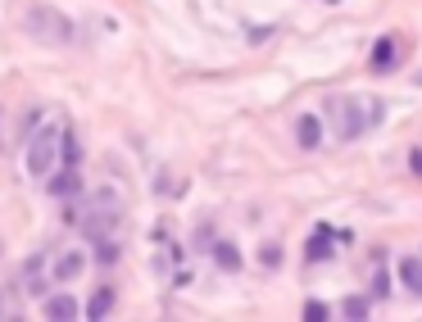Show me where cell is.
I'll return each instance as SVG.
<instances>
[{"instance_id":"6da1fadb","label":"cell","mask_w":422,"mask_h":322,"mask_svg":"<svg viewBox=\"0 0 422 322\" xmlns=\"http://www.w3.org/2000/svg\"><path fill=\"white\" fill-rule=\"evenodd\" d=\"M64 132H68V128L54 119V114H46V119L32 128L28 150H23V163H28V172H32V177H50V168L59 163V150H64Z\"/></svg>"},{"instance_id":"7a4b0ae2","label":"cell","mask_w":422,"mask_h":322,"mask_svg":"<svg viewBox=\"0 0 422 322\" xmlns=\"http://www.w3.org/2000/svg\"><path fill=\"white\" fill-rule=\"evenodd\" d=\"M327 114H336V128H341V137L345 141H359L368 128H377L381 114H386V105L381 100H354V96H332L327 100Z\"/></svg>"},{"instance_id":"3957f363","label":"cell","mask_w":422,"mask_h":322,"mask_svg":"<svg viewBox=\"0 0 422 322\" xmlns=\"http://www.w3.org/2000/svg\"><path fill=\"white\" fill-rule=\"evenodd\" d=\"M119 214H123V204L114 191H96L91 200H77V209H73V218L82 223V232L91 241H105L114 232V223H119Z\"/></svg>"},{"instance_id":"277c9868","label":"cell","mask_w":422,"mask_h":322,"mask_svg":"<svg viewBox=\"0 0 422 322\" xmlns=\"http://www.w3.org/2000/svg\"><path fill=\"white\" fill-rule=\"evenodd\" d=\"M23 28H28L37 41H46V46L73 41V19H68L64 10H54V5H28V19H23Z\"/></svg>"},{"instance_id":"5b68a950","label":"cell","mask_w":422,"mask_h":322,"mask_svg":"<svg viewBox=\"0 0 422 322\" xmlns=\"http://www.w3.org/2000/svg\"><path fill=\"white\" fill-rule=\"evenodd\" d=\"M82 268H87V254H82V250H64V254L54 259L50 277L54 281H73V277H82Z\"/></svg>"},{"instance_id":"8992f818","label":"cell","mask_w":422,"mask_h":322,"mask_svg":"<svg viewBox=\"0 0 422 322\" xmlns=\"http://www.w3.org/2000/svg\"><path fill=\"white\" fill-rule=\"evenodd\" d=\"M50 195H54V200H77V195H82V182H77V168H64L59 177H50Z\"/></svg>"},{"instance_id":"52a82bcc","label":"cell","mask_w":422,"mask_h":322,"mask_svg":"<svg viewBox=\"0 0 422 322\" xmlns=\"http://www.w3.org/2000/svg\"><path fill=\"white\" fill-rule=\"evenodd\" d=\"M295 141H300L304 150H314L318 141H323V119H314V114H304V119L295 123Z\"/></svg>"},{"instance_id":"ba28073f","label":"cell","mask_w":422,"mask_h":322,"mask_svg":"<svg viewBox=\"0 0 422 322\" xmlns=\"http://www.w3.org/2000/svg\"><path fill=\"white\" fill-rule=\"evenodd\" d=\"M400 277H404V286H409V295H422V259L418 254L400 259Z\"/></svg>"},{"instance_id":"9c48e42d","label":"cell","mask_w":422,"mask_h":322,"mask_svg":"<svg viewBox=\"0 0 422 322\" xmlns=\"http://www.w3.org/2000/svg\"><path fill=\"white\" fill-rule=\"evenodd\" d=\"M209 250H214V263H218V268H228V272H241V250L232 245V241H214V245H209Z\"/></svg>"},{"instance_id":"30bf717a","label":"cell","mask_w":422,"mask_h":322,"mask_svg":"<svg viewBox=\"0 0 422 322\" xmlns=\"http://www.w3.org/2000/svg\"><path fill=\"white\" fill-rule=\"evenodd\" d=\"M46 254H32L28 259V272H23V290H32V295H41L46 290Z\"/></svg>"},{"instance_id":"8fae6325","label":"cell","mask_w":422,"mask_h":322,"mask_svg":"<svg viewBox=\"0 0 422 322\" xmlns=\"http://www.w3.org/2000/svg\"><path fill=\"white\" fill-rule=\"evenodd\" d=\"M304 254H309V263H314V259H327V254H332V227H314V237H309Z\"/></svg>"},{"instance_id":"7c38bea8","label":"cell","mask_w":422,"mask_h":322,"mask_svg":"<svg viewBox=\"0 0 422 322\" xmlns=\"http://www.w3.org/2000/svg\"><path fill=\"white\" fill-rule=\"evenodd\" d=\"M372 68H377V73H390V68H395V41H390V37H381V41L372 46Z\"/></svg>"},{"instance_id":"4fadbf2b","label":"cell","mask_w":422,"mask_h":322,"mask_svg":"<svg viewBox=\"0 0 422 322\" xmlns=\"http://www.w3.org/2000/svg\"><path fill=\"white\" fill-rule=\"evenodd\" d=\"M109 309H114V290L100 286L96 295H91V304H87V318H91V322H96V318H109Z\"/></svg>"},{"instance_id":"5bb4252c","label":"cell","mask_w":422,"mask_h":322,"mask_svg":"<svg viewBox=\"0 0 422 322\" xmlns=\"http://www.w3.org/2000/svg\"><path fill=\"white\" fill-rule=\"evenodd\" d=\"M77 313V304L68 300V295H54V300H46V318H59V322H68Z\"/></svg>"},{"instance_id":"9a60e30c","label":"cell","mask_w":422,"mask_h":322,"mask_svg":"<svg viewBox=\"0 0 422 322\" xmlns=\"http://www.w3.org/2000/svg\"><path fill=\"white\" fill-rule=\"evenodd\" d=\"M64 168H82V154H77V137L64 132Z\"/></svg>"},{"instance_id":"2e32d148","label":"cell","mask_w":422,"mask_h":322,"mask_svg":"<svg viewBox=\"0 0 422 322\" xmlns=\"http://www.w3.org/2000/svg\"><path fill=\"white\" fill-rule=\"evenodd\" d=\"M345 318H368V300H345Z\"/></svg>"},{"instance_id":"e0dca14e","label":"cell","mask_w":422,"mask_h":322,"mask_svg":"<svg viewBox=\"0 0 422 322\" xmlns=\"http://www.w3.org/2000/svg\"><path fill=\"white\" fill-rule=\"evenodd\" d=\"M263 263H268V268H277V263H281V245H263Z\"/></svg>"},{"instance_id":"ac0fdd59","label":"cell","mask_w":422,"mask_h":322,"mask_svg":"<svg viewBox=\"0 0 422 322\" xmlns=\"http://www.w3.org/2000/svg\"><path fill=\"white\" fill-rule=\"evenodd\" d=\"M304 318H309V322H323V318H327V309L314 300V304H304Z\"/></svg>"},{"instance_id":"d6986e66","label":"cell","mask_w":422,"mask_h":322,"mask_svg":"<svg viewBox=\"0 0 422 322\" xmlns=\"http://www.w3.org/2000/svg\"><path fill=\"white\" fill-rule=\"evenodd\" d=\"M372 290H377V295H386V290H390V277H386V272H377V277H372Z\"/></svg>"},{"instance_id":"ffe728a7","label":"cell","mask_w":422,"mask_h":322,"mask_svg":"<svg viewBox=\"0 0 422 322\" xmlns=\"http://www.w3.org/2000/svg\"><path fill=\"white\" fill-rule=\"evenodd\" d=\"M413 172H418V177H422V150L413 154Z\"/></svg>"},{"instance_id":"44dd1931","label":"cell","mask_w":422,"mask_h":322,"mask_svg":"<svg viewBox=\"0 0 422 322\" xmlns=\"http://www.w3.org/2000/svg\"><path fill=\"white\" fill-rule=\"evenodd\" d=\"M418 86H422V73H418Z\"/></svg>"}]
</instances>
